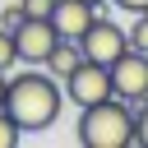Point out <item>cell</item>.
I'll list each match as a JSON object with an SVG mask.
<instances>
[{"instance_id": "obj_3", "label": "cell", "mask_w": 148, "mask_h": 148, "mask_svg": "<svg viewBox=\"0 0 148 148\" xmlns=\"http://www.w3.org/2000/svg\"><path fill=\"white\" fill-rule=\"evenodd\" d=\"M60 88H65V102H74L79 111H83V106H92V102L116 97V88H111V69H106V65H97V60H79V65L60 79Z\"/></svg>"}, {"instance_id": "obj_11", "label": "cell", "mask_w": 148, "mask_h": 148, "mask_svg": "<svg viewBox=\"0 0 148 148\" xmlns=\"http://www.w3.org/2000/svg\"><path fill=\"white\" fill-rule=\"evenodd\" d=\"M18 65V46H14V32H5L0 28V74H9Z\"/></svg>"}, {"instance_id": "obj_12", "label": "cell", "mask_w": 148, "mask_h": 148, "mask_svg": "<svg viewBox=\"0 0 148 148\" xmlns=\"http://www.w3.org/2000/svg\"><path fill=\"white\" fill-rule=\"evenodd\" d=\"M134 148H148V97L134 102Z\"/></svg>"}, {"instance_id": "obj_13", "label": "cell", "mask_w": 148, "mask_h": 148, "mask_svg": "<svg viewBox=\"0 0 148 148\" xmlns=\"http://www.w3.org/2000/svg\"><path fill=\"white\" fill-rule=\"evenodd\" d=\"M23 18H28V14H23V5H5V9H0V28H5V32H14Z\"/></svg>"}, {"instance_id": "obj_7", "label": "cell", "mask_w": 148, "mask_h": 148, "mask_svg": "<svg viewBox=\"0 0 148 148\" xmlns=\"http://www.w3.org/2000/svg\"><path fill=\"white\" fill-rule=\"evenodd\" d=\"M92 18H97V5H88V0H56L51 5V28L69 42H79Z\"/></svg>"}, {"instance_id": "obj_15", "label": "cell", "mask_w": 148, "mask_h": 148, "mask_svg": "<svg viewBox=\"0 0 148 148\" xmlns=\"http://www.w3.org/2000/svg\"><path fill=\"white\" fill-rule=\"evenodd\" d=\"M125 14H148V0H116Z\"/></svg>"}, {"instance_id": "obj_17", "label": "cell", "mask_w": 148, "mask_h": 148, "mask_svg": "<svg viewBox=\"0 0 148 148\" xmlns=\"http://www.w3.org/2000/svg\"><path fill=\"white\" fill-rule=\"evenodd\" d=\"M88 5H97V9H102V5H106V0H88Z\"/></svg>"}, {"instance_id": "obj_14", "label": "cell", "mask_w": 148, "mask_h": 148, "mask_svg": "<svg viewBox=\"0 0 148 148\" xmlns=\"http://www.w3.org/2000/svg\"><path fill=\"white\" fill-rule=\"evenodd\" d=\"M18 5H23L28 18H51V5H56V0H18Z\"/></svg>"}, {"instance_id": "obj_4", "label": "cell", "mask_w": 148, "mask_h": 148, "mask_svg": "<svg viewBox=\"0 0 148 148\" xmlns=\"http://www.w3.org/2000/svg\"><path fill=\"white\" fill-rule=\"evenodd\" d=\"M106 69H111V88H116V97H125L130 106L148 97V51H134V46H130V51H120Z\"/></svg>"}, {"instance_id": "obj_9", "label": "cell", "mask_w": 148, "mask_h": 148, "mask_svg": "<svg viewBox=\"0 0 148 148\" xmlns=\"http://www.w3.org/2000/svg\"><path fill=\"white\" fill-rule=\"evenodd\" d=\"M18 139H23V130H18V120L0 106V148H18Z\"/></svg>"}, {"instance_id": "obj_2", "label": "cell", "mask_w": 148, "mask_h": 148, "mask_svg": "<svg viewBox=\"0 0 148 148\" xmlns=\"http://www.w3.org/2000/svg\"><path fill=\"white\" fill-rule=\"evenodd\" d=\"M74 139L83 148H134V106L125 97H106L83 106Z\"/></svg>"}, {"instance_id": "obj_1", "label": "cell", "mask_w": 148, "mask_h": 148, "mask_svg": "<svg viewBox=\"0 0 148 148\" xmlns=\"http://www.w3.org/2000/svg\"><path fill=\"white\" fill-rule=\"evenodd\" d=\"M60 106H65V88L60 79H51L46 69H23L9 79L5 88V111L18 120L23 134H42L60 120Z\"/></svg>"}, {"instance_id": "obj_16", "label": "cell", "mask_w": 148, "mask_h": 148, "mask_svg": "<svg viewBox=\"0 0 148 148\" xmlns=\"http://www.w3.org/2000/svg\"><path fill=\"white\" fill-rule=\"evenodd\" d=\"M5 88H9V74H0V106H5Z\"/></svg>"}, {"instance_id": "obj_10", "label": "cell", "mask_w": 148, "mask_h": 148, "mask_svg": "<svg viewBox=\"0 0 148 148\" xmlns=\"http://www.w3.org/2000/svg\"><path fill=\"white\" fill-rule=\"evenodd\" d=\"M125 37H130L134 51H148V14H134V23L125 28Z\"/></svg>"}, {"instance_id": "obj_6", "label": "cell", "mask_w": 148, "mask_h": 148, "mask_svg": "<svg viewBox=\"0 0 148 148\" xmlns=\"http://www.w3.org/2000/svg\"><path fill=\"white\" fill-rule=\"evenodd\" d=\"M56 42H60V32L51 28V18H23L14 28V46H18L23 65H46V56H51Z\"/></svg>"}, {"instance_id": "obj_5", "label": "cell", "mask_w": 148, "mask_h": 148, "mask_svg": "<svg viewBox=\"0 0 148 148\" xmlns=\"http://www.w3.org/2000/svg\"><path fill=\"white\" fill-rule=\"evenodd\" d=\"M79 51H83V60H97V65H111L120 51H130V37H125V28L120 23H111V18H92L88 23V32L79 37Z\"/></svg>"}, {"instance_id": "obj_8", "label": "cell", "mask_w": 148, "mask_h": 148, "mask_svg": "<svg viewBox=\"0 0 148 148\" xmlns=\"http://www.w3.org/2000/svg\"><path fill=\"white\" fill-rule=\"evenodd\" d=\"M79 60H83V51H79V42H69V37H60V42L51 46V56H46V65H42V69H46L51 79H65V74H69V69H74Z\"/></svg>"}]
</instances>
